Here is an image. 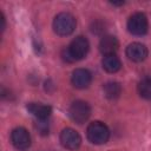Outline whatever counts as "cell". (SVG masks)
I'll return each instance as SVG.
<instances>
[{"label":"cell","instance_id":"6da1fadb","mask_svg":"<svg viewBox=\"0 0 151 151\" xmlns=\"http://www.w3.org/2000/svg\"><path fill=\"white\" fill-rule=\"evenodd\" d=\"M88 48H90L88 40L85 37H77L71 41L70 46L63 51V59L68 63L80 60L84 57H86Z\"/></svg>","mask_w":151,"mask_h":151},{"label":"cell","instance_id":"7a4b0ae2","mask_svg":"<svg viewBox=\"0 0 151 151\" xmlns=\"http://www.w3.org/2000/svg\"><path fill=\"white\" fill-rule=\"evenodd\" d=\"M86 136L87 139L92 143V144H104L109 140L110 138V130L109 127L101 123V122H93L87 126L86 130Z\"/></svg>","mask_w":151,"mask_h":151},{"label":"cell","instance_id":"3957f363","mask_svg":"<svg viewBox=\"0 0 151 151\" xmlns=\"http://www.w3.org/2000/svg\"><path fill=\"white\" fill-rule=\"evenodd\" d=\"M76 28V18L67 13H59L53 20V29L58 35H70Z\"/></svg>","mask_w":151,"mask_h":151},{"label":"cell","instance_id":"277c9868","mask_svg":"<svg viewBox=\"0 0 151 151\" xmlns=\"http://www.w3.org/2000/svg\"><path fill=\"white\" fill-rule=\"evenodd\" d=\"M68 113L73 122L78 123V124H83L88 119V117L91 114V109L86 101L76 100L71 104V106L68 109Z\"/></svg>","mask_w":151,"mask_h":151},{"label":"cell","instance_id":"5b68a950","mask_svg":"<svg viewBox=\"0 0 151 151\" xmlns=\"http://www.w3.org/2000/svg\"><path fill=\"white\" fill-rule=\"evenodd\" d=\"M147 18L144 13H134L127 21V29L133 35H143L147 32Z\"/></svg>","mask_w":151,"mask_h":151},{"label":"cell","instance_id":"8992f818","mask_svg":"<svg viewBox=\"0 0 151 151\" xmlns=\"http://www.w3.org/2000/svg\"><path fill=\"white\" fill-rule=\"evenodd\" d=\"M60 143L65 149L77 150L81 144V137L76 130L66 127L60 133Z\"/></svg>","mask_w":151,"mask_h":151},{"label":"cell","instance_id":"52a82bcc","mask_svg":"<svg viewBox=\"0 0 151 151\" xmlns=\"http://www.w3.org/2000/svg\"><path fill=\"white\" fill-rule=\"evenodd\" d=\"M11 140L12 144L19 150H25L31 145V136L24 127H15L11 133Z\"/></svg>","mask_w":151,"mask_h":151},{"label":"cell","instance_id":"ba28073f","mask_svg":"<svg viewBox=\"0 0 151 151\" xmlns=\"http://www.w3.org/2000/svg\"><path fill=\"white\" fill-rule=\"evenodd\" d=\"M92 76L88 70L86 68H76L72 72L71 81L74 87L77 88H85L91 84Z\"/></svg>","mask_w":151,"mask_h":151},{"label":"cell","instance_id":"9c48e42d","mask_svg":"<svg viewBox=\"0 0 151 151\" xmlns=\"http://www.w3.org/2000/svg\"><path fill=\"white\" fill-rule=\"evenodd\" d=\"M126 55L134 63H140L147 57V48L140 42H132L126 47Z\"/></svg>","mask_w":151,"mask_h":151},{"label":"cell","instance_id":"30bf717a","mask_svg":"<svg viewBox=\"0 0 151 151\" xmlns=\"http://www.w3.org/2000/svg\"><path fill=\"white\" fill-rule=\"evenodd\" d=\"M119 47V42L116 37L113 35H105L100 39L99 42V51L104 55H110V54H116L117 50Z\"/></svg>","mask_w":151,"mask_h":151},{"label":"cell","instance_id":"8fae6325","mask_svg":"<svg viewBox=\"0 0 151 151\" xmlns=\"http://www.w3.org/2000/svg\"><path fill=\"white\" fill-rule=\"evenodd\" d=\"M27 110L32 116H34L37 119H40V120H45L52 113L51 106L44 105V104H40V103H29V104H27Z\"/></svg>","mask_w":151,"mask_h":151},{"label":"cell","instance_id":"7c38bea8","mask_svg":"<svg viewBox=\"0 0 151 151\" xmlns=\"http://www.w3.org/2000/svg\"><path fill=\"white\" fill-rule=\"evenodd\" d=\"M101 65H103V68L106 72H109V73H114V72L119 71V68L122 66L120 60H119V58L116 54L104 55L103 61H101Z\"/></svg>","mask_w":151,"mask_h":151},{"label":"cell","instance_id":"4fadbf2b","mask_svg":"<svg viewBox=\"0 0 151 151\" xmlns=\"http://www.w3.org/2000/svg\"><path fill=\"white\" fill-rule=\"evenodd\" d=\"M122 92V86L116 81H110L104 85V93L109 99H116Z\"/></svg>","mask_w":151,"mask_h":151},{"label":"cell","instance_id":"5bb4252c","mask_svg":"<svg viewBox=\"0 0 151 151\" xmlns=\"http://www.w3.org/2000/svg\"><path fill=\"white\" fill-rule=\"evenodd\" d=\"M138 92L142 98L151 99V78H144L139 81Z\"/></svg>","mask_w":151,"mask_h":151},{"label":"cell","instance_id":"9a60e30c","mask_svg":"<svg viewBox=\"0 0 151 151\" xmlns=\"http://www.w3.org/2000/svg\"><path fill=\"white\" fill-rule=\"evenodd\" d=\"M0 21H1L0 28H1V31H4V28H5V18H4V14L2 13H0Z\"/></svg>","mask_w":151,"mask_h":151}]
</instances>
